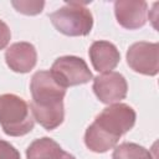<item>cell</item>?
Instances as JSON below:
<instances>
[{
	"mask_svg": "<svg viewBox=\"0 0 159 159\" xmlns=\"http://www.w3.org/2000/svg\"><path fill=\"white\" fill-rule=\"evenodd\" d=\"M135 111L125 103H113L96 116L84 133L86 147L94 153H106L114 148L123 134L135 124Z\"/></svg>",
	"mask_w": 159,
	"mask_h": 159,
	"instance_id": "6da1fadb",
	"label": "cell"
},
{
	"mask_svg": "<svg viewBox=\"0 0 159 159\" xmlns=\"http://www.w3.org/2000/svg\"><path fill=\"white\" fill-rule=\"evenodd\" d=\"M11 5L16 9V11L25 14V15H37L42 11L45 2L43 1H32V0H27V1H11Z\"/></svg>",
	"mask_w": 159,
	"mask_h": 159,
	"instance_id": "4fadbf2b",
	"label": "cell"
},
{
	"mask_svg": "<svg viewBox=\"0 0 159 159\" xmlns=\"http://www.w3.org/2000/svg\"><path fill=\"white\" fill-rule=\"evenodd\" d=\"M88 55L93 68L101 73L114 70L120 60L118 48L109 41H94L88 50Z\"/></svg>",
	"mask_w": 159,
	"mask_h": 159,
	"instance_id": "30bf717a",
	"label": "cell"
},
{
	"mask_svg": "<svg viewBox=\"0 0 159 159\" xmlns=\"http://www.w3.org/2000/svg\"><path fill=\"white\" fill-rule=\"evenodd\" d=\"M5 61L10 70L17 73L30 72L37 62V52L30 42H15L5 51Z\"/></svg>",
	"mask_w": 159,
	"mask_h": 159,
	"instance_id": "9c48e42d",
	"label": "cell"
},
{
	"mask_svg": "<svg viewBox=\"0 0 159 159\" xmlns=\"http://www.w3.org/2000/svg\"><path fill=\"white\" fill-rule=\"evenodd\" d=\"M10 39H11V32L9 26L2 20H0V50L7 46V43L10 42Z\"/></svg>",
	"mask_w": 159,
	"mask_h": 159,
	"instance_id": "9a60e30c",
	"label": "cell"
},
{
	"mask_svg": "<svg viewBox=\"0 0 159 159\" xmlns=\"http://www.w3.org/2000/svg\"><path fill=\"white\" fill-rule=\"evenodd\" d=\"M27 159H76L48 137L35 139L26 149Z\"/></svg>",
	"mask_w": 159,
	"mask_h": 159,
	"instance_id": "8fae6325",
	"label": "cell"
},
{
	"mask_svg": "<svg viewBox=\"0 0 159 159\" xmlns=\"http://www.w3.org/2000/svg\"><path fill=\"white\" fill-rule=\"evenodd\" d=\"M0 159H21L17 149L9 142L0 139Z\"/></svg>",
	"mask_w": 159,
	"mask_h": 159,
	"instance_id": "5bb4252c",
	"label": "cell"
},
{
	"mask_svg": "<svg viewBox=\"0 0 159 159\" xmlns=\"http://www.w3.org/2000/svg\"><path fill=\"white\" fill-rule=\"evenodd\" d=\"M113 159H154L152 153L137 143H122L117 145L112 154Z\"/></svg>",
	"mask_w": 159,
	"mask_h": 159,
	"instance_id": "7c38bea8",
	"label": "cell"
},
{
	"mask_svg": "<svg viewBox=\"0 0 159 159\" xmlns=\"http://www.w3.org/2000/svg\"><path fill=\"white\" fill-rule=\"evenodd\" d=\"M50 72L63 88L84 84L93 78L86 61L77 56H61L56 58Z\"/></svg>",
	"mask_w": 159,
	"mask_h": 159,
	"instance_id": "5b68a950",
	"label": "cell"
},
{
	"mask_svg": "<svg viewBox=\"0 0 159 159\" xmlns=\"http://www.w3.org/2000/svg\"><path fill=\"white\" fill-rule=\"evenodd\" d=\"M0 125L5 134L21 137L34 129L35 119L27 102L12 93L0 96Z\"/></svg>",
	"mask_w": 159,
	"mask_h": 159,
	"instance_id": "3957f363",
	"label": "cell"
},
{
	"mask_svg": "<svg viewBox=\"0 0 159 159\" xmlns=\"http://www.w3.org/2000/svg\"><path fill=\"white\" fill-rule=\"evenodd\" d=\"M148 4L143 0H117L114 2V15L117 22L127 29L135 30L147 22Z\"/></svg>",
	"mask_w": 159,
	"mask_h": 159,
	"instance_id": "ba28073f",
	"label": "cell"
},
{
	"mask_svg": "<svg viewBox=\"0 0 159 159\" xmlns=\"http://www.w3.org/2000/svg\"><path fill=\"white\" fill-rule=\"evenodd\" d=\"M30 104L34 119L46 130L56 129L65 119L63 98L66 88L56 82L50 71H37L31 77Z\"/></svg>",
	"mask_w": 159,
	"mask_h": 159,
	"instance_id": "7a4b0ae2",
	"label": "cell"
},
{
	"mask_svg": "<svg viewBox=\"0 0 159 159\" xmlns=\"http://www.w3.org/2000/svg\"><path fill=\"white\" fill-rule=\"evenodd\" d=\"M92 89L96 97L104 104H113L125 98L128 84L119 72H107L93 78Z\"/></svg>",
	"mask_w": 159,
	"mask_h": 159,
	"instance_id": "52a82bcc",
	"label": "cell"
},
{
	"mask_svg": "<svg viewBox=\"0 0 159 159\" xmlns=\"http://www.w3.org/2000/svg\"><path fill=\"white\" fill-rule=\"evenodd\" d=\"M125 57L134 72L155 76L159 71V45L157 42H135L129 46Z\"/></svg>",
	"mask_w": 159,
	"mask_h": 159,
	"instance_id": "8992f818",
	"label": "cell"
},
{
	"mask_svg": "<svg viewBox=\"0 0 159 159\" xmlns=\"http://www.w3.org/2000/svg\"><path fill=\"white\" fill-rule=\"evenodd\" d=\"M87 2L70 1L50 14L57 31L66 36H86L93 27V16L84 6Z\"/></svg>",
	"mask_w": 159,
	"mask_h": 159,
	"instance_id": "277c9868",
	"label": "cell"
}]
</instances>
